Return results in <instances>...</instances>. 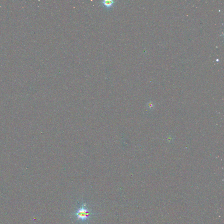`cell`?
<instances>
[{
  "instance_id": "cell-1",
  "label": "cell",
  "mask_w": 224,
  "mask_h": 224,
  "mask_svg": "<svg viewBox=\"0 0 224 224\" xmlns=\"http://www.w3.org/2000/svg\"><path fill=\"white\" fill-rule=\"evenodd\" d=\"M92 214L88 209L84 206H81L75 212V215L78 220L83 222L89 219Z\"/></svg>"
},
{
  "instance_id": "cell-2",
  "label": "cell",
  "mask_w": 224,
  "mask_h": 224,
  "mask_svg": "<svg viewBox=\"0 0 224 224\" xmlns=\"http://www.w3.org/2000/svg\"><path fill=\"white\" fill-rule=\"evenodd\" d=\"M116 2V1L114 0H103L100 2V3L106 9L108 10L114 7Z\"/></svg>"
}]
</instances>
